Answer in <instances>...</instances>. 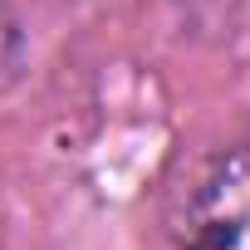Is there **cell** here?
<instances>
[{
	"label": "cell",
	"instance_id": "1",
	"mask_svg": "<svg viewBox=\"0 0 250 250\" xmlns=\"http://www.w3.org/2000/svg\"><path fill=\"white\" fill-rule=\"evenodd\" d=\"M182 250H250V147L216 152L187 191Z\"/></svg>",
	"mask_w": 250,
	"mask_h": 250
},
{
	"label": "cell",
	"instance_id": "2",
	"mask_svg": "<svg viewBox=\"0 0 250 250\" xmlns=\"http://www.w3.org/2000/svg\"><path fill=\"white\" fill-rule=\"evenodd\" d=\"M15 59H20V25H15V10L0 0V83L10 79Z\"/></svg>",
	"mask_w": 250,
	"mask_h": 250
}]
</instances>
